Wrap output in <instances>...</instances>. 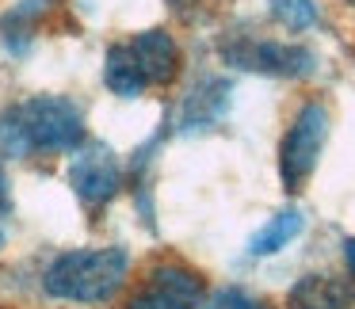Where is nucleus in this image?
Masks as SVG:
<instances>
[{"label": "nucleus", "instance_id": "nucleus-1", "mask_svg": "<svg viewBox=\"0 0 355 309\" xmlns=\"http://www.w3.org/2000/svg\"><path fill=\"white\" fill-rule=\"evenodd\" d=\"M85 145V115L65 96H31L0 115V153H77Z\"/></svg>", "mask_w": 355, "mask_h": 309}, {"label": "nucleus", "instance_id": "nucleus-2", "mask_svg": "<svg viewBox=\"0 0 355 309\" xmlns=\"http://www.w3.org/2000/svg\"><path fill=\"white\" fill-rule=\"evenodd\" d=\"M130 275V256L126 248H73L62 252L42 275L50 298L80 301V306H100L119 294V286Z\"/></svg>", "mask_w": 355, "mask_h": 309}, {"label": "nucleus", "instance_id": "nucleus-3", "mask_svg": "<svg viewBox=\"0 0 355 309\" xmlns=\"http://www.w3.org/2000/svg\"><path fill=\"white\" fill-rule=\"evenodd\" d=\"M324 141H329V111L321 103H306L294 115L291 130L283 134V145H279V179L291 195L302 191V184L313 176Z\"/></svg>", "mask_w": 355, "mask_h": 309}, {"label": "nucleus", "instance_id": "nucleus-4", "mask_svg": "<svg viewBox=\"0 0 355 309\" xmlns=\"http://www.w3.org/2000/svg\"><path fill=\"white\" fill-rule=\"evenodd\" d=\"M222 58L233 69L245 73H268V77H309L317 69L313 50L298 42H271L256 35H233L222 42Z\"/></svg>", "mask_w": 355, "mask_h": 309}, {"label": "nucleus", "instance_id": "nucleus-5", "mask_svg": "<svg viewBox=\"0 0 355 309\" xmlns=\"http://www.w3.org/2000/svg\"><path fill=\"white\" fill-rule=\"evenodd\" d=\"M202 294H207V283L199 271L180 260H164L149 267L126 309H199Z\"/></svg>", "mask_w": 355, "mask_h": 309}, {"label": "nucleus", "instance_id": "nucleus-6", "mask_svg": "<svg viewBox=\"0 0 355 309\" xmlns=\"http://www.w3.org/2000/svg\"><path fill=\"white\" fill-rule=\"evenodd\" d=\"M69 187L88 210L107 206L123 187V164H119L115 149H107L103 141L80 145L69 161Z\"/></svg>", "mask_w": 355, "mask_h": 309}, {"label": "nucleus", "instance_id": "nucleus-7", "mask_svg": "<svg viewBox=\"0 0 355 309\" xmlns=\"http://www.w3.org/2000/svg\"><path fill=\"white\" fill-rule=\"evenodd\" d=\"M138 62V69L146 73L149 85H172L180 73V46L168 31H141L134 35V42H126Z\"/></svg>", "mask_w": 355, "mask_h": 309}, {"label": "nucleus", "instance_id": "nucleus-8", "mask_svg": "<svg viewBox=\"0 0 355 309\" xmlns=\"http://www.w3.org/2000/svg\"><path fill=\"white\" fill-rule=\"evenodd\" d=\"M291 309H352L355 306V283L340 275H302L286 294Z\"/></svg>", "mask_w": 355, "mask_h": 309}, {"label": "nucleus", "instance_id": "nucleus-9", "mask_svg": "<svg viewBox=\"0 0 355 309\" xmlns=\"http://www.w3.org/2000/svg\"><path fill=\"white\" fill-rule=\"evenodd\" d=\"M230 107V80L222 77H207L184 96V107H180V130H207Z\"/></svg>", "mask_w": 355, "mask_h": 309}, {"label": "nucleus", "instance_id": "nucleus-10", "mask_svg": "<svg viewBox=\"0 0 355 309\" xmlns=\"http://www.w3.org/2000/svg\"><path fill=\"white\" fill-rule=\"evenodd\" d=\"M103 85L115 96H123V100H138L149 88V80H146V73L138 69L130 46H111L107 50V58H103Z\"/></svg>", "mask_w": 355, "mask_h": 309}, {"label": "nucleus", "instance_id": "nucleus-11", "mask_svg": "<svg viewBox=\"0 0 355 309\" xmlns=\"http://www.w3.org/2000/svg\"><path fill=\"white\" fill-rule=\"evenodd\" d=\"M298 233H302V214L298 210H279V214L268 218L263 229L248 240V256H256V260H260V256H275L279 248H286Z\"/></svg>", "mask_w": 355, "mask_h": 309}, {"label": "nucleus", "instance_id": "nucleus-12", "mask_svg": "<svg viewBox=\"0 0 355 309\" xmlns=\"http://www.w3.org/2000/svg\"><path fill=\"white\" fill-rule=\"evenodd\" d=\"M271 16L286 31H306L317 24V0H271Z\"/></svg>", "mask_w": 355, "mask_h": 309}, {"label": "nucleus", "instance_id": "nucleus-13", "mask_svg": "<svg viewBox=\"0 0 355 309\" xmlns=\"http://www.w3.org/2000/svg\"><path fill=\"white\" fill-rule=\"evenodd\" d=\"M218 301H222V309H263L260 301H256V298H248L245 290H225Z\"/></svg>", "mask_w": 355, "mask_h": 309}, {"label": "nucleus", "instance_id": "nucleus-14", "mask_svg": "<svg viewBox=\"0 0 355 309\" xmlns=\"http://www.w3.org/2000/svg\"><path fill=\"white\" fill-rule=\"evenodd\" d=\"M8 210V176H4V164H0V214Z\"/></svg>", "mask_w": 355, "mask_h": 309}, {"label": "nucleus", "instance_id": "nucleus-15", "mask_svg": "<svg viewBox=\"0 0 355 309\" xmlns=\"http://www.w3.org/2000/svg\"><path fill=\"white\" fill-rule=\"evenodd\" d=\"M172 8L180 12V16H191V8H202L199 0H172Z\"/></svg>", "mask_w": 355, "mask_h": 309}, {"label": "nucleus", "instance_id": "nucleus-16", "mask_svg": "<svg viewBox=\"0 0 355 309\" xmlns=\"http://www.w3.org/2000/svg\"><path fill=\"white\" fill-rule=\"evenodd\" d=\"M344 256H347V267L355 271V237H352V240H347V245H344Z\"/></svg>", "mask_w": 355, "mask_h": 309}, {"label": "nucleus", "instance_id": "nucleus-17", "mask_svg": "<svg viewBox=\"0 0 355 309\" xmlns=\"http://www.w3.org/2000/svg\"><path fill=\"white\" fill-rule=\"evenodd\" d=\"M4 240H8V225L0 222V248H4Z\"/></svg>", "mask_w": 355, "mask_h": 309}, {"label": "nucleus", "instance_id": "nucleus-18", "mask_svg": "<svg viewBox=\"0 0 355 309\" xmlns=\"http://www.w3.org/2000/svg\"><path fill=\"white\" fill-rule=\"evenodd\" d=\"M207 309H222V301H214V306H207Z\"/></svg>", "mask_w": 355, "mask_h": 309}, {"label": "nucleus", "instance_id": "nucleus-19", "mask_svg": "<svg viewBox=\"0 0 355 309\" xmlns=\"http://www.w3.org/2000/svg\"><path fill=\"white\" fill-rule=\"evenodd\" d=\"M352 4H355V0H352Z\"/></svg>", "mask_w": 355, "mask_h": 309}]
</instances>
